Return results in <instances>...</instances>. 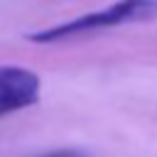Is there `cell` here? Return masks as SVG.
Returning <instances> with one entry per match:
<instances>
[{"instance_id":"obj_1","label":"cell","mask_w":157,"mask_h":157,"mask_svg":"<svg viewBox=\"0 0 157 157\" xmlns=\"http://www.w3.org/2000/svg\"><path fill=\"white\" fill-rule=\"evenodd\" d=\"M152 20H157V0H115L105 5L103 10L86 12L69 22L39 29L29 34V42L49 44V42H61V39H71L78 34L98 32V29H110V27L132 25V22H152Z\"/></svg>"},{"instance_id":"obj_3","label":"cell","mask_w":157,"mask_h":157,"mask_svg":"<svg viewBox=\"0 0 157 157\" xmlns=\"http://www.w3.org/2000/svg\"><path fill=\"white\" fill-rule=\"evenodd\" d=\"M39 157H88V155L83 150H76V147H64V150H54V152H47Z\"/></svg>"},{"instance_id":"obj_2","label":"cell","mask_w":157,"mask_h":157,"mask_svg":"<svg viewBox=\"0 0 157 157\" xmlns=\"http://www.w3.org/2000/svg\"><path fill=\"white\" fill-rule=\"evenodd\" d=\"M42 81L25 66L0 64V118L29 108L39 101Z\"/></svg>"}]
</instances>
